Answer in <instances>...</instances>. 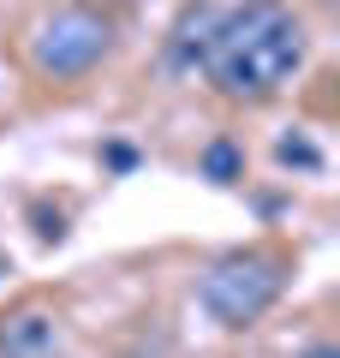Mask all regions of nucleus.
I'll list each match as a JSON object with an SVG mask.
<instances>
[{"label": "nucleus", "instance_id": "f03ea898", "mask_svg": "<svg viewBox=\"0 0 340 358\" xmlns=\"http://www.w3.org/2000/svg\"><path fill=\"white\" fill-rule=\"evenodd\" d=\"M281 287H287V263L275 251H233L203 275L197 299L221 329H245L281 299Z\"/></svg>", "mask_w": 340, "mask_h": 358}, {"label": "nucleus", "instance_id": "6e6552de", "mask_svg": "<svg viewBox=\"0 0 340 358\" xmlns=\"http://www.w3.org/2000/svg\"><path fill=\"white\" fill-rule=\"evenodd\" d=\"M311 358H334V346H311Z\"/></svg>", "mask_w": 340, "mask_h": 358}, {"label": "nucleus", "instance_id": "20e7f679", "mask_svg": "<svg viewBox=\"0 0 340 358\" xmlns=\"http://www.w3.org/2000/svg\"><path fill=\"white\" fill-rule=\"evenodd\" d=\"M54 346H60V322L48 310L24 305L13 317H0V358H54Z\"/></svg>", "mask_w": 340, "mask_h": 358}, {"label": "nucleus", "instance_id": "423d86ee", "mask_svg": "<svg viewBox=\"0 0 340 358\" xmlns=\"http://www.w3.org/2000/svg\"><path fill=\"white\" fill-rule=\"evenodd\" d=\"M239 167H245V155L233 150L227 138H215L209 150H203V179H215V185H233V179H239Z\"/></svg>", "mask_w": 340, "mask_h": 358}, {"label": "nucleus", "instance_id": "39448f33", "mask_svg": "<svg viewBox=\"0 0 340 358\" xmlns=\"http://www.w3.org/2000/svg\"><path fill=\"white\" fill-rule=\"evenodd\" d=\"M215 24H221V6H191V13L173 24V42H167V66H179V72L203 66V54H209V42H215Z\"/></svg>", "mask_w": 340, "mask_h": 358}, {"label": "nucleus", "instance_id": "f257e3e1", "mask_svg": "<svg viewBox=\"0 0 340 358\" xmlns=\"http://www.w3.org/2000/svg\"><path fill=\"white\" fill-rule=\"evenodd\" d=\"M299 66H304V24L281 0H245L233 13H221L215 42L203 54V72L215 78V90L239 96V102L275 96L281 84H292Z\"/></svg>", "mask_w": 340, "mask_h": 358}, {"label": "nucleus", "instance_id": "7ed1b4c3", "mask_svg": "<svg viewBox=\"0 0 340 358\" xmlns=\"http://www.w3.org/2000/svg\"><path fill=\"white\" fill-rule=\"evenodd\" d=\"M113 48V24L90 6H60L30 30V60L48 78H78Z\"/></svg>", "mask_w": 340, "mask_h": 358}, {"label": "nucleus", "instance_id": "0eeeda50", "mask_svg": "<svg viewBox=\"0 0 340 358\" xmlns=\"http://www.w3.org/2000/svg\"><path fill=\"white\" fill-rule=\"evenodd\" d=\"M275 162L281 167H299V173H316V167H323V150H316L311 138H281L275 143Z\"/></svg>", "mask_w": 340, "mask_h": 358}]
</instances>
